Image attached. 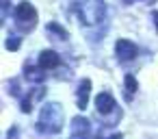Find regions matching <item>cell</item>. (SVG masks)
Returning a JSON list of instances; mask_svg holds the SVG:
<instances>
[{"label": "cell", "instance_id": "1", "mask_svg": "<svg viewBox=\"0 0 158 139\" xmlns=\"http://www.w3.org/2000/svg\"><path fill=\"white\" fill-rule=\"evenodd\" d=\"M76 13L85 26H93L104 20L106 5H104V0H82V2L76 5Z\"/></svg>", "mask_w": 158, "mask_h": 139}, {"label": "cell", "instance_id": "2", "mask_svg": "<svg viewBox=\"0 0 158 139\" xmlns=\"http://www.w3.org/2000/svg\"><path fill=\"white\" fill-rule=\"evenodd\" d=\"M63 126V109L56 102L44 104L39 122H37V130L39 132H59Z\"/></svg>", "mask_w": 158, "mask_h": 139}, {"label": "cell", "instance_id": "3", "mask_svg": "<svg viewBox=\"0 0 158 139\" xmlns=\"http://www.w3.org/2000/svg\"><path fill=\"white\" fill-rule=\"evenodd\" d=\"M13 18H15L18 28H20L22 33H28V31H33L35 24H37V9H35L31 2H26V0H24V2H20V5L15 7Z\"/></svg>", "mask_w": 158, "mask_h": 139}, {"label": "cell", "instance_id": "4", "mask_svg": "<svg viewBox=\"0 0 158 139\" xmlns=\"http://www.w3.org/2000/svg\"><path fill=\"white\" fill-rule=\"evenodd\" d=\"M136 52H139L136 44H132V41H128V39H117V44H115V54H117L119 61H132V59L136 57Z\"/></svg>", "mask_w": 158, "mask_h": 139}, {"label": "cell", "instance_id": "5", "mask_svg": "<svg viewBox=\"0 0 158 139\" xmlns=\"http://www.w3.org/2000/svg\"><path fill=\"white\" fill-rule=\"evenodd\" d=\"M72 139H91V126L87 117L72 119Z\"/></svg>", "mask_w": 158, "mask_h": 139}, {"label": "cell", "instance_id": "6", "mask_svg": "<svg viewBox=\"0 0 158 139\" xmlns=\"http://www.w3.org/2000/svg\"><path fill=\"white\" fill-rule=\"evenodd\" d=\"M61 65V57L54 50H44L39 54V67L41 70H56Z\"/></svg>", "mask_w": 158, "mask_h": 139}, {"label": "cell", "instance_id": "7", "mask_svg": "<svg viewBox=\"0 0 158 139\" xmlns=\"http://www.w3.org/2000/svg\"><path fill=\"white\" fill-rule=\"evenodd\" d=\"M89 91H91V80L89 78H82L80 80V87H78V93H76V106L80 109V111H85L87 109V104H89Z\"/></svg>", "mask_w": 158, "mask_h": 139}, {"label": "cell", "instance_id": "8", "mask_svg": "<svg viewBox=\"0 0 158 139\" xmlns=\"http://www.w3.org/2000/svg\"><path fill=\"white\" fill-rule=\"evenodd\" d=\"M95 109H98V113H102V115H106V113H110L113 109H115V98L110 96V93H98L95 96Z\"/></svg>", "mask_w": 158, "mask_h": 139}, {"label": "cell", "instance_id": "9", "mask_svg": "<svg viewBox=\"0 0 158 139\" xmlns=\"http://www.w3.org/2000/svg\"><path fill=\"white\" fill-rule=\"evenodd\" d=\"M24 76H26V80H33V83H44V80H46V70H41V67H33V65H26Z\"/></svg>", "mask_w": 158, "mask_h": 139}, {"label": "cell", "instance_id": "10", "mask_svg": "<svg viewBox=\"0 0 158 139\" xmlns=\"http://www.w3.org/2000/svg\"><path fill=\"white\" fill-rule=\"evenodd\" d=\"M136 87H139L136 78H134L132 74H126V91H128V98H130V93H134V91H136Z\"/></svg>", "mask_w": 158, "mask_h": 139}, {"label": "cell", "instance_id": "11", "mask_svg": "<svg viewBox=\"0 0 158 139\" xmlns=\"http://www.w3.org/2000/svg\"><path fill=\"white\" fill-rule=\"evenodd\" d=\"M48 31H54V33H59L61 39H67V31H65L63 26H59L56 22H50V24H48Z\"/></svg>", "mask_w": 158, "mask_h": 139}, {"label": "cell", "instance_id": "12", "mask_svg": "<svg viewBox=\"0 0 158 139\" xmlns=\"http://www.w3.org/2000/svg\"><path fill=\"white\" fill-rule=\"evenodd\" d=\"M20 44H22L20 37H11V39H7V50H18Z\"/></svg>", "mask_w": 158, "mask_h": 139}, {"label": "cell", "instance_id": "13", "mask_svg": "<svg viewBox=\"0 0 158 139\" xmlns=\"http://www.w3.org/2000/svg\"><path fill=\"white\" fill-rule=\"evenodd\" d=\"M152 18H154V24H156V33H158V11H154Z\"/></svg>", "mask_w": 158, "mask_h": 139}, {"label": "cell", "instance_id": "14", "mask_svg": "<svg viewBox=\"0 0 158 139\" xmlns=\"http://www.w3.org/2000/svg\"><path fill=\"white\" fill-rule=\"evenodd\" d=\"M106 139H121V132H115V135H110V137H106Z\"/></svg>", "mask_w": 158, "mask_h": 139}, {"label": "cell", "instance_id": "15", "mask_svg": "<svg viewBox=\"0 0 158 139\" xmlns=\"http://www.w3.org/2000/svg\"><path fill=\"white\" fill-rule=\"evenodd\" d=\"M149 2H152V0H149Z\"/></svg>", "mask_w": 158, "mask_h": 139}]
</instances>
